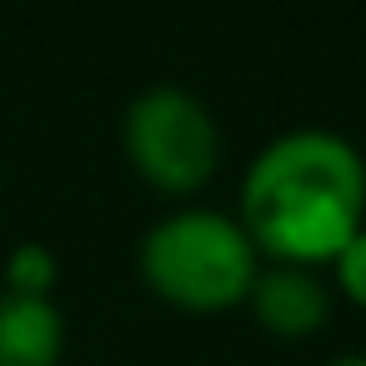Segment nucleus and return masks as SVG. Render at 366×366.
<instances>
[{
	"mask_svg": "<svg viewBox=\"0 0 366 366\" xmlns=\"http://www.w3.org/2000/svg\"><path fill=\"white\" fill-rule=\"evenodd\" d=\"M331 286L321 281L316 266H291V261H271L256 271L246 306L256 316L261 331L281 336V341H306L331 321Z\"/></svg>",
	"mask_w": 366,
	"mask_h": 366,
	"instance_id": "nucleus-4",
	"label": "nucleus"
},
{
	"mask_svg": "<svg viewBox=\"0 0 366 366\" xmlns=\"http://www.w3.org/2000/svg\"><path fill=\"white\" fill-rule=\"evenodd\" d=\"M66 316L51 296L0 291V366H61Z\"/></svg>",
	"mask_w": 366,
	"mask_h": 366,
	"instance_id": "nucleus-5",
	"label": "nucleus"
},
{
	"mask_svg": "<svg viewBox=\"0 0 366 366\" xmlns=\"http://www.w3.org/2000/svg\"><path fill=\"white\" fill-rule=\"evenodd\" d=\"M236 221L261 256L321 271L366 226V156L336 131H286L251 156Z\"/></svg>",
	"mask_w": 366,
	"mask_h": 366,
	"instance_id": "nucleus-1",
	"label": "nucleus"
},
{
	"mask_svg": "<svg viewBox=\"0 0 366 366\" xmlns=\"http://www.w3.org/2000/svg\"><path fill=\"white\" fill-rule=\"evenodd\" d=\"M56 276H61V261L41 241H21L6 256V291H16V296H51Z\"/></svg>",
	"mask_w": 366,
	"mask_h": 366,
	"instance_id": "nucleus-6",
	"label": "nucleus"
},
{
	"mask_svg": "<svg viewBox=\"0 0 366 366\" xmlns=\"http://www.w3.org/2000/svg\"><path fill=\"white\" fill-rule=\"evenodd\" d=\"M326 366H366V356H361V351H351V356H336V361H326Z\"/></svg>",
	"mask_w": 366,
	"mask_h": 366,
	"instance_id": "nucleus-8",
	"label": "nucleus"
},
{
	"mask_svg": "<svg viewBox=\"0 0 366 366\" xmlns=\"http://www.w3.org/2000/svg\"><path fill=\"white\" fill-rule=\"evenodd\" d=\"M121 151L156 196H196L221 166V126L211 106L181 86L141 91L121 116Z\"/></svg>",
	"mask_w": 366,
	"mask_h": 366,
	"instance_id": "nucleus-3",
	"label": "nucleus"
},
{
	"mask_svg": "<svg viewBox=\"0 0 366 366\" xmlns=\"http://www.w3.org/2000/svg\"><path fill=\"white\" fill-rule=\"evenodd\" d=\"M261 251L246 226L211 206H181L141 236V281L156 301L186 316H221L246 306Z\"/></svg>",
	"mask_w": 366,
	"mask_h": 366,
	"instance_id": "nucleus-2",
	"label": "nucleus"
},
{
	"mask_svg": "<svg viewBox=\"0 0 366 366\" xmlns=\"http://www.w3.org/2000/svg\"><path fill=\"white\" fill-rule=\"evenodd\" d=\"M331 266V286L341 301H351L356 311H366V226L326 261Z\"/></svg>",
	"mask_w": 366,
	"mask_h": 366,
	"instance_id": "nucleus-7",
	"label": "nucleus"
}]
</instances>
